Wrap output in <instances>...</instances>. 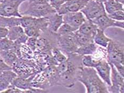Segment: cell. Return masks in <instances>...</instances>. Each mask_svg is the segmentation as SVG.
<instances>
[{"label":"cell","mask_w":124,"mask_h":93,"mask_svg":"<svg viewBox=\"0 0 124 93\" xmlns=\"http://www.w3.org/2000/svg\"><path fill=\"white\" fill-rule=\"evenodd\" d=\"M55 12H56V11L51 6L49 3H28L27 9L21 13V14L35 18H44Z\"/></svg>","instance_id":"4"},{"label":"cell","mask_w":124,"mask_h":93,"mask_svg":"<svg viewBox=\"0 0 124 93\" xmlns=\"http://www.w3.org/2000/svg\"><path fill=\"white\" fill-rule=\"evenodd\" d=\"M93 1H96V2H100V3H103L105 2V1H106L107 0H93Z\"/></svg>","instance_id":"37"},{"label":"cell","mask_w":124,"mask_h":93,"mask_svg":"<svg viewBox=\"0 0 124 93\" xmlns=\"http://www.w3.org/2000/svg\"><path fill=\"white\" fill-rule=\"evenodd\" d=\"M98 27L91 20L86 19L82 25L78 29L79 33L93 38L96 34Z\"/></svg>","instance_id":"16"},{"label":"cell","mask_w":124,"mask_h":93,"mask_svg":"<svg viewBox=\"0 0 124 93\" xmlns=\"http://www.w3.org/2000/svg\"><path fill=\"white\" fill-rule=\"evenodd\" d=\"M89 0H67L58 11L59 14L63 15L68 12L80 11Z\"/></svg>","instance_id":"10"},{"label":"cell","mask_w":124,"mask_h":93,"mask_svg":"<svg viewBox=\"0 0 124 93\" xmlns=\"http://www.w3.org/2000/svg\"><path fill=\"white\" fill-rule=\"evenodd\" d=\"M24 29V31L26 35L28 37H37L38 38L39 36H41L42 34L43 31L44 29H42L37 27H27Z\"/></svg>","instance_id":"26"},{"label":"cell","mask_w":124,"mask_h":93,"mask_svg":"<svg viewBox=\"0 0 124 93\" xmlns=\"http://www.w3.org/2000/svg\"><path fill=\"white\" fill-rule=\"evenodd\" d=\"M37 74V73H36ZM35 74H33L29 77H23L17 76L13 80L12 82L11 85H13L18 88L23 90V93L24 90H26L31 89L32 87L31 82L34 79Z\"/></svg>","instance_id":"15"},{"label":"cell","mask_w":124,"mask_h":93,"mask_svg":"<svg viewBox=\"0 0 124 93\" xmlns=\"http://www.w3.org/2000/svg\"><path fill=\"white\" fill-rule=\"evenodd\" d=\"M46 18L48 21L47 29L48 31L56 34L59 27L63 23V15L55 12L47 16Z\"/></svg>","instance_id":"14"},{"label":"cell","mask_w":124,"mask_h":93,"mask_svg":"<svg viewBox=\"0 0 124 93\" xmlns=\"http://www.w3.org/2000/svg\"><path fill=\"white\" fill-rule=\"evenodd\" d=\"M67 0H49V4L57 12Z\"/></svg>","instance_id":"30"},{"label":"cell","mask_w":124,"mask_h":93,"mask_svg":"<svg viewBox=\"0 0 124 93\" xmlns=\"http://www.w3.org/2000/svg\"><path fill=\"white\" fill-rule=\"evenodd\" d=\"M29 37L26 35V34H23V35H22L20 37H19V38L16 40L15 41H14L15 42L17 43L20 44V45H23V44H26L27 41Z\"/></svg>","instance_id":"34"},{"label":"cell","mask_w":124,"mask_h":93,"mask_svg":"<svg viewBox=\"0 0 124 93\" xmlns=\"http://www.w3.org/2000/svg\"><path fill=\"white\" fill-rule=\"evenodd\" d=\"M103 5L107 14H111L118 10L124 11V5L116 0H107L103 3Z\"/></svg>","instance_id":"19"},{"label":"cell","mask_w":124,"mask_h":93,"mask_svg":"<svg viewBox=\"0 0 124 93\" xmlns=\"http://www.w3.org/2000/svg\"><path fill=\"white\" fill-rule=\"evenodd\" d=\"M9 70H12V67L7 65L0 56V72Z\"/></svg>","instance_id":"33"},{"label":"cell","mask_w":124,"mask_h":93,"mask_svg":"<svg viewBox=\"0 0 124 93\" xmlns=\"http://www.w3.org/2000/svg\"><path fill=\"white\" fill-rule=\"evenodd\" d=\"M57 46L67 57L75 53L79 47L75 41L74 33L71 34L58 36Z\"/></svg>","instance_id":"6"},{"label":"cell","mask_w":124,"mask_h":93,"mask_svg":"<svg viewBox=\"0 0 124 93\" xmlns=\"http://www.w3.org/2000/svg\"><path fill=\"white\" fill-rule=\"evenodd\" d=\"M23 34H25L23 28L20 25L16 26L9 29L7 37L11 41L14 42Z\"/></svg>","instance_id":"22"},{"label":"cell","mask_w":124,"mask_h":93,"mask_svg":"<svg viewBox=\"0 0 124 93\" xmlns=\"http://www.w3.org/2000/svg\"><path fill=\"white\" fill-rule=\"evenodd\" d=\"M111 39L105 34L104 31L98 28L96 34L93 38V42L99 46L106 49Z\"/></svg>","instance_id":"17"},{"label":"cell","mask_w":124,"mask_h":93,"mask_svg":"<svg viewBox=\"0 0 124 93\" xmlns=\"http://www.w3.org/2000/svg\"><path fill=\"white\" fill-rule=\"evenodd\" d=\"M86 19L92 20L101 15L107 14L103 3L89 0L85 6L80 11Z\"/></svg>","instance_id":"7"},{"label":"cell","mask_w":124,"mask_h":93,"mask_svg":"<svg viewBox=\"0 0 124 93\" xmlns=\"http://www.w3.org/2000/svg\"><path fill=\"white\" fill-rule=\"evenodd\" d=\"M51 54L56 65L64 62L67 59V56L58 47H53L51 50Z\"/></svg>","instance_id":"23"},{"label":"cell","mask_w":124,"mask_h":93,"mask_svg":"<svg viewBox=\"0 0 124 93\" xmlns=\"http://www.w3.org/2000/svg\"><path fill=\"white\" fill-rule=\"evenodd\" d=\"M28 1V3H49V0H27Z\"/></svg>","instance_id":"36"},{"label":"cell","mask_w":124,"mask_h":93,"mask_svg":"<svg viewBox=\"0 0 124 93\" xmlns=\"http://www.w3.org/2000/svg\"><path fill=\"white\" fill-rule=\"evenodd\" d=\"M82 57L81 55L74 53L68 56L64 62L56 65L59 75V85L67 88H71L75 86L83 66Z\"/></svg>","instance_id":"1"},{"label":"cell","mask_w":124,"mask_h":93,"mask_svg":"<svg viewBox=\"0 0 124 93\" xmlns=\"http://www.w3.org/2000/svg\"><path fill=\"white\" fill-rule=\"evenodd\" d=\"M77 30V28L73 27L68 24L63 22L59 27L56 34L58 36H61L71 34Z\"/></svg>","instance_id":"25"},{"label":"cell","mask_w":124,"mask_h":93,"mask_svg":"<svg viewBox=\"0 0 124 93\" xmlns=\"http://www.w3.org/2000/svg\"><path fill=\"white\" fill-rule=\"evenodd\" d=\"M18 76L12 70H5L0 73V93L7 89Z\"/></svg>","instance_id":"12"},{"label":"cell","mask_w":124,"mask_h":93,"mask_svg":"<svg viewBox=\"0 0 124 93\" xmlns=\"http://www.w3.org/2000/svg\"><path fill=\"white\" fill-rule=\"evenodd\" d=\"M98 46L94 42L90 43L83 46H79L75 53L79 55L83 56L85 55H93L96 51Z\"/></svg>","instance_id":"20"},{"label":"cell","mask_w":124,"mask_h":93,"mask_svg":"<svg viewBox=\"0 0 124 93\" xmlns=\"http://www.w3.org/2000/svg\"><path fill=\"white\" fill-rule=\"evenodd\" d=\"M9 29L0 26V39L7 37Z\"/></svg>","instance_id":"35"},{"label":"cell","mask_w":124,"mask_h":93,"mask_svg":"<svg viewBox=\"0 0 124 93\" xmlns=\"http://www.w3.org/2000/svg\"><path fill=\"white\" fill-rule=\"evenodd\" d=\"M20 25V17H3L0 16V26L9 29Z\"/></svg>","instance_id":"21"},{"label":"cell","mask_w":124,"mask_h":93,"mask_svg":"<svg viewBox=\"0 0 124 93\" xmlns=\"http://www.w3.org/2000/svg\"><path fill=\"white\" fill-rule=\"evenodd\" d=\"M106 58L109 63H112L119 73L124 77V44L111 39L106 48Z\"/></svg>","instance_id":"3"},{"label":"cell","mask_w":124,"mask_h":93,"mask_svg":"<svg viewBox=\"0 0 124 93\" xmlns=\"http://www.w3.org/2000/svg\"><path fill=\"white\" fill-rule=\"evenodd\" d=\"M62 15L64 23L77 29H78L86 19L83 13L80 11L68 12Z\"/></svg>","instance_id":"11"},{"label":"cell","mask_w":124,"mask_h":93,"mask_svg":"<svg viewBox=\"0 0 124 93\" xmlns=\"http://www.w3.org/2000/svg\"><path fill=\"white\" fill-rule=\"evenodd\" d=\"M27 0H3L0 3V16L21 17L19 7Z\"/></svg>","instance_id":"5"},{"label":"cell","mask_w":124,"mask_h":93,"mask_svg":"<svg viewBox=\"0 0 124 93\" xmlns=\"http://www.w3.org/2000/svg\"><path fill=\"white\" fill-rule=\"evenodd\" d=\"M94 69L107 86H111V67L107 58H103L100 60L95 65Z\"/></svg>","instance_id":"9"},{"label":"cell","mask_w":124,"mask_h":93,"mask_svg":"<svg viewBox=\"0 0 124 93\" xmlns=\"http://www.w3.org/2000/svg\"><path fill=\"white\" fill-rule=\"evenodd\" d=\"M116 1L121 4H122L123 5L124 4V0H116Z\"/></svg>","instance_id":"38"},{"label":"cell","mask_w":124,"mask_h":93,"mask_svg":"<svg viewBox=\"0 0 124 93\" xmlns=\"http://www.w3.org/2000/svg\"><path fill=\"white\" fill-rule=\"evenodd\" d=\"M107 15L116 21H124V11L123 10L117 11L111 14H107Z\"/></svg>","instance_id":"29"},{"label":"cell","mask_w":124,"mask_h":93,"mask_svg":"<svg viewBox=\"0 0 124 93\" xmlns=\"http://www.w3.org/2000/svg\"><path fill=\"white\" fill-rule=\"evenodd\" d=\"M111 67V85L108 86L109 93H124V78L119 73L112 63H109Z\"/></svg>","instance_id":"8"},{"label":"cell","mask_w":124,"mask_h":93,"mask_svg":"<svg viewBox=\"0 0 124 93\" xmlns=\"http://www.w3.org/2000/svg\"><path fill=\"white\" fill-rule=\"evenodd\" d=\"M37 37H29L26 44L30 48V49L34 52L36 50V43H37Z\"/></svg>","instance_id":"31"},{"label":"cell","mask_w":124,"mask_h":93,"mask_svg":"<svg viewBox=\"0 0 124 93\" xmlns=\"http://www.w3.org/2000/svg\"><path fill=\"white\" fill-rule=\"evenodd\" d=\"M2 93H23V90L18 88L13 85H11L7 89L4 90Z\"/></svg>","instance_id":"32"},{"label":"cell","mask_w":124,"mask_h":93,"mask_svg":"<svg viewBox=\"0 0 124 93\" xmlns=\"http://www.w3.org/2000/svg\"><path fill=\"white\" fill-rule=\"evenodd\" d=\"M100 60V59L96 60L94 58L92 55H85L82 56V63L83 66L94 68Z\"/></svg>","instance_id":"27"},{"label":"cell","mask_w":124,"mask_h":93,"mask_svg":"<svg viewBox=\"0 0 124 93\" xmlns=\"http://www.w3.org/2000/svg\"><path fill=\"white\" fill-rule=\"evenodd\" d=\"M13 41H11L8 37L0 39V51L11 50L13 46Z\"/></svg>","instance_id":"28"},{"label":"cell","mask_w":124,"mask_h":93,"mask_svg":"<svg viewBox=\"0 0 124 93\" xmlns=\"http://www.w3.org/2000/svg\"><path fill=\"white\" fill-rule=\"evenodd\" d=\"M3 1V0H0V3H1Z\"/></svg>","instance_id":"39"},{"label":"cell","mask_w":124,"mask_h":93,"mask_svg":"<svg viewBox=\"0 0 124 93\" xmlns=\"http://www.w3.org/2000/svg\"><path fill=\"white\" fill-rule=\"evenodd\" d=\"M0 56L7 65L12 67L13 64L18 60V57L12 50H9L0 51Z\"/></svg>","instance_id":"18"},{"label":"cell","mask_w":124,"mask_h":93,"mask_svg":"<svg viewBox=\"0 0 124 93\" xmlns=\"http://www.w3.org/2000/svg\"><path fill=\"white\" fill-rule=\"evenodd\" d=\"M74 36L75 37V41H76L77 45L78 46H81L83 45L87 44L93 42V38L89 37L87 35L79 33V32L76 30L74 33Z\"/></svg>","instance_id":"24"},{"label":"cell","mask_w":124,"mask_h":93,"mask_svg":"<svg viewBox=\"0 0 124 93\" xmlns=\"http://www.w3.org/2000/svg\"><path fill=\"white\" fill-rule=\"evenodd\" d=\"M91 21L95 24L98 28L104 31L108 28L115 27L116 21L109 18L107 14L101 15Z\"/></svg>","instance_id":"13"},{"label":"cell","mask_w":124,"mask_h":93,"mask_svg":"<svg viewBox=\"0 0 124 93\" xmlns=\"http://www.w3.org/2000/svg\"><path fill=\"white\" fill-rule=\"evenodd\" d=\"M78 81L84 86L87 93H108L107 85L102 80L94 68L83 66Z\"/></svg>","instance_id":"2"}]
</instances>
